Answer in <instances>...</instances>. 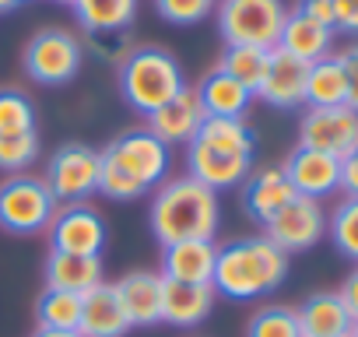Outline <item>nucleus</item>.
<instances>
[{
  "mask_svg": "<svg viewBox=\"0 0 358 337\" xmlns=\"http://www.w3.org/2000/svg\"><path fill=\"white\" fill-rule=\"evenodd\" d=\"M295 11H302V15H309V18L334 29V0H299Z\"/></svg>",
  "mask_w": 358,
  "mask_h": 337,
  "instance_id": "38",
  "label": "nucleus"
},
{
  "mask_svg": "<svg viewBox=\"0 0 358 337\" xmlns=\"http://www.w3.org/2000/svg\"><path fill=\"white\" fill-rule=\"evenodd\" d=\"M334 32L358 36V0H334Z\"/></svg>",
  "mask_w": 358,
  "mask_h": 337,
  "instance_id": "36",
  "label": "nucleus"
},
{
  "mask_svg": "<svg viewBox=\"0 0 358 337\" xmlns=\"http://www.w3.org/2000/svg\"><path fill=\"white\" fill-rule=\"evenodd\" d=\"M53 4H67V8H71V4H74V0H53Z\"/></svg>",
  "mask_w": 358,
  "mask_h": 337,
  "instance_id": "44",
  "label": "nucleus"
},
{
  "mask_svg": "<svg viewBox=\"0 0 358 337\" xmlns=\"http://www.w3.org/2000/svg\"><path fill=\"white\" fill-rule=\"evenodd\" d=\"M81 46H85V53H92L99 60L123 64V57L134 50V39H130V29H123V32H85Z\"/></svg>",
  "mask_w": 358,
  "mask_h": 337,
  "instance_id": "35",
  "label": "nucleus"
},
{
  "mask_svg": "<svg viewBox=\"0 0 358 337\" xmlns=\"http://www.w3.org/2000/svg\"><path fill=\"white\" fill-rule=\"evenodd\" d=\"M60 201L43 176L18 173L0 183V229L11 236H39L50 229Z\"/></svg>",
  "mask_w": 358,
  "mask_h": 337,
  "instance_id": "4",
  "label": "nucleus"
},
{
  "mask_svg": "<svg viewBox=\"0 0 358 337\" xmlns=\"http://www.w3.org/2000/svg\"><path fill=\"white\" fill-rule=\"evenodd\" d=\"M102 281H106L102 257H78V253L50 250V257H46V288L85 295V292H92Z\"/></svg>",
  "mask_w": 358,
  "mask_h": 337,
  "instance_id": "23",
  "label": "nucleus"
},
{
  "mask_svg": "<svg viewBox=\"0 0 358 337\" xmlns=\"http://www.w3.org/2000/svg\"><path fill=\"white\" fill-rule=\"evenodd\" d=\"M113 165H120L123 173H130L148 194L158 190L169 180V168H172V155L169 144H162L148 127H130L120 137L109 141V148L102 151Z\"/></svg>",
  "mask_w": 358,
  "mask_h": 337,
  "instance_id": "7",
  "label": "nucleus"
},
{
  "mask_svg": "<svg viewBox=\"0 0 358 337\" xmlns=\"http://www.w3.org/2000/svg\"><path fill=\"white\" fill-rule=\"evenodd\" d=\"M215 299H218V292L211 285H187V281L162 278V323L190 330L211 316Z\"/></svg>",
  "mask_w": 358,
  "mask_h": 337,
  "instance_id": "16",
  "label": "nucleus"
},
{
  "mask_svg": "<svg viewBox=\"0 0 358 337\" xmlns=\"http://www.w3.org/2000/svg\"><path fill=\"white\" fill-rule=\"evenodd\" d=\"M337 295H341V302L348 306L351 320L358 323V267H355V271L344 278V285H341V292H337Z\"/></svg>",
  "mask_w": 358,
  "mask_h": 337,
  "instance_id": "39",
  "label": "nucleus"
},
{
  "mask_svg": "<svg viewBox=\"0 0 358 337\" xmlns=\"http://www.w3.org/2000/svg\"><path fill=\"white\" fill-rule=\"evenodd\" d=\"M218 8V0H155V11L169 25H197Z\"/></svg>",
  "mask_w": 358,
  "mask_h": 337,
  "instance_id": "34",
  "label": "nucleus"
},
{
  "mask_svg": "<svg viewBox=\"0 0 358 337\" xmlns=\"http://www.w3.org/2000/svg\"><path fill=\"white\" fill-rule=\"evenodd\" d=\"M264 236L278 250H285L288 257L292 253H306V250H313L327 236V215H323L320 201H313V197H292L264 225Z\"/></svg>",
  "mask_w": 358,
  "mask_h": 337,
  "instance_id": "11",
  "label": "nucleus"
},
{
  "mask_svg": "<svg viewBox=\"0 0 358 337\" xmlns=\"http://www.w3.org/2000/svg\"><path fill=\"white\" fill-rule=\"evenodd\" d=\"M127 330L130 320L116 299L113 281H102L81 295V327H78L81 337H127Z\"/></svg>",
  "mask_w": 358,
  "mask_h": 337,
  "instance_id": "20",
  "label": "nucleus"
},
{
  "mask_svg": "<svg viewBox=\"0 0 358 337\" xmlns=\"http://www.w3.org/2000/svg\"><path fill=\"white\" fill-rule=\"evenodd\" d=\"M36 130V102L22 88H0V137L32 134Z\"/></svg>",
  "mask_w": 358,
  "mask_h": 337,
  "instance_id": "29",
  "label": "nucleus"
},
{
  "mask_svg": "<svg viewBox=\"0 0 358 337\" xmlns=\"http://www.w3.org/2000/svg\"><path fill=\"white\" fill-rule=\"evenodd\" d=\"M288 278V253L267 236H239L218 246L211 288L232 302H250L278 292Z\"/></svg>",
  "mask_w": 358,
  "mask_h": 337,
  "instance_id": "1",
  "label": "nucleus"
},
{
  "mask_svg": "<svg viewBox=\"0 0 358 337\" xmlns=\"http://www.w3.org/2000/svg\"><path fill=\"white\" fill-rule=\"evenodd\" d=\"M344 337H358V323H351V330H348Z\"/></svg>",
  "mask_w": 358,
  "mask_h": 337,
  "instance_id": "43",
  "label": "nucleus"
},
{
  "mask_svg": "<svg viewBox=\"0 0 358 337\" xmlns=\"http://www.w3.org/2000/svg\"><path fill=\"white\" fill-rule=\"evenodd\" d=\"M183 88H190L183 67L162 46H134L120 64V95L141 116H151Z\"/></svg>",
  "mask_w": 358,
  "mask_h": 337,
  "instance_id": "3",
  "label": "nucleus"
},
{
  "mask_svg": "<svg viewBox=\"0 0 358 337\" xmlns=\"http://www.w3.org/2000/svg\"><path fill=\"white\" fill-rule=\"evenodd\" d=\"M330 46H334V29L302 15V11H292L281 25V36H278V50H285V53H292L306 64L330 57Z\"/></svg>",
  "mask_w": 358,
  "mask_h": 337,
  "instance_id": "22",
  "label": "nucleus"
},
{
  "mask_svg": "<svg viewBox=\"0 0 358 337\" xmlns=\"http://www.w3.org/2000/svg\"><path fill=\"white\" fill-rule=\"evenodd\" d=\"M306 106L327 109V106H348V78L341 67V57H323L309 64L306 74Z\"/></svg>",
  "mask_w": 358,
  "mask_h": 337,
  "instance_id": "25",
  "label": "nucleus"
},
{
  "mask_svg": "<svg viewBox=\"0 0 358 337\" xmlns=\"http://www.w3.org/2000/svg\"><path fill=\"white\" fill-rule=\"evenodd\" d=\"M218 246L215 239H187L162 246V278L169 281H187V285H211L215 278Z\"/></svg>",
  "mask_w": 358,
  "mask_h": 337,
  "instance_id": "18",
  "label": "nucleus"
},
{
  "mask_svg": "<svg viewBox=\"0 0 358 337\" xmlns=\"http://www.w3.org/2000/svg\"><path fill=\"white\" fill-rule=\"evenodd\" d=\"M50 250L60 253H78V257H102L106 243H109V229L99 208L85 204H64L57 208L53 222H50Z\"/></svg>",
  "mask_w": 358,
  "mask_h": 337,
  "instance_id": "9",
  "label": "nucleus"
},
{
  "mask_svg": "<svg viewBox=\"0 0 358 337\" xmlns=\"http://www.w3.org/2000/svg\"><path fill=\"white\" fill-rule=\"evenodd\" d=\"M351 158H358V148H355V155H351Z\"/></svg>",
  "mask_w": 358,
  "mask_h": 337,
  "instance_id": "45",
  "label": "nucleus"
},
{
  "mask_svg": "<svg viewBox=\"0 0 358 337\" xmlns=\"http://www.w3.org/2000/svg\"><path fill=\"white\" fill-rule=\"evenodd\" d=\"M292 197H299V194H295V187L288 183V176H285L281 165L257 168V173H250V176L243 180V211H246L253 222H260V225H267Z\"/></svg>",
  "mask_w": 358,
  "mask_h": 337,
  "instance_id": "17",
  "label": "nucleus"
},
{
  "mask_svg": "<svg viewBox=\"0 0 358 337\" xmlns=\"http://www.w3.org/2000/svg\"><path fill=\"white\" fill-rule=\"evenodd\" d=\"M22 4V0H0V15H8V11H15Z\"/></svg>",
  "mask_w": 358,
  "mask_h": 337,
  "instance_id": "42",
  "label": "nucleus"
},
{
  "mask_svg": "<svg viewBox=\"0 0 358 337\" xmlns=\"http://www.w3.org/2000/svg\"><path fill=\"white\" fill-rule=\"evenodd\" d=\"M116 299L130 320V327H155L162 323V274L155 271H130L113 281Z\"/></svg>",
  "mask_w": 358,
  "mask_h": 337,
  "instance_id": "19",
  "label": "nucleus"
},
{
  "mask_svg": "<svg viewBox=\"0 0 358 337\" xmlns=\"http://www.w3.org/2000/svg\"><path fill=\"white\" fill-rule=\"evenodd\" d=\"M99 165L102 155L81 141H67L53 151L46 165V187L60 204H85L88 197L99 194Z\"/></svg>",
  "mask_w": 358,
  "mask_h": 337,
  "instance_id": "8",
  "label": "nucleus"
},
{
  "mask_svg": "<svg viewBox=\"0 0 358 337\" xmlns=\"http://www.w3.org/2000/svg\"><path fill=\"white\" fill-rule=\"evenodd\" d=\"M295 316H299L302 337H344L355 323L337 292H313L295 309Z\"/></svg>",
  "mask_w": 358,
  "mask_h": 337,
  "instance_id": "24",
  "label": "nucleus"
},
{
  "mask_svg": "<svg viewBox=\"0 0 358 337\" xmlns=\"http://www.w3.org/2000/svg\"><path fill=\"white\" fill-rule=\"evenodd\" d=\"M81 64H85V46L67 29H39L22 50V67L29 81L46 88L71 85L81 74Z\"/></svg>",
  "mask_w": 358,
  "mask_h": 337,
  "instance_id": "6",
  "label": "nucleus"
},
{
  "mask_svg": "<svg viewBox=\"0 0 358 337\" xmlns=\"http://www.w3.org/2000/svg\"><path fill=\"white\" fill-rule=\"evenodd\" d=\"M285 176L288 183L295 187L299 197H330L334 190H341V162L334 155H323V151H313V148H295L288 158H285Z\"/></svg>",
  "mask_w": 358,
  "mask_h": 337,
  "instance_id": "13",
  "label": "nucleus"
},
{
  "mask_svg": "<svg viewBox=\"0 0 358 337\" xmlns=\"http://www.w3.org/2000/svg\"><path fill=\"white\" fill-rule=\"evenodd\" d=\"M36 323L43 330H78L81 327V295L43 288L36 299Z\"/></svg>",
  "mask_w": 358,
  "mask_h": 337,
  "instance_id": "27",
  "label": "nucleus"
},
{
  "mask_svg": "<svg viewBox=\"0 0 358 337\" xmlns=\"http://www.w3.org/2000/svg\"><path fill=\"white\" fill-rule=\"evenodd\" d=\"M187 168H190L187 176H194L208 190L222 194V190L243 187V180L250 176V168H253V158L250 155H232V151L211 148L201 137H194L187 144Z\"/></svg>",
  "mask_w": 358,
  "mask_h": 337,
  "instance_id": "12",
  "label": "nucleus"
},
{
  "mask_svg": "<svg viewBox=\"0 0 358 337\" xmlns=\"http://www.w3.org/2000/svg\"><path fill=\"white\" fill-rule=\"evenodd\" d=\"M194 92H197V102H201L204 116H215V120H243V113H246L250 102H253V92L243 88V85H239L232 74H225L222 67L208 71Z\"/></svg>",
  "mask_w": 358,
  "mask_h": 337,
  "instance_id": "21",
  "label": "nucleus"
},
{
  "mask_svg": "<svg viewBox=\"0 0 358 337\" xmlns=\"http://www.w3.org/2000/svg\"><path fill=\"white\" fill-rule=\"evenodd\" d=\"M208 116H204V109H201V102H197V92L194 88H183L176 99H169L162 109H155L151 116H148V130L162 141V144H190L194 137H197V130H201V123H204Z\"/></svg>",
  "mask_w": 358,
  "mask_h": 337,
  "instance_id": "15",
  "label": "nucleus"
},
{
  "mask_svg": "<svg viewBox=\"0 0 358 337\" xmlns=\"http://www.w3.org/2000/svg\"><path fill=\"white\" fill-rule=\"evenodd\" d=\"M267 60H271V50H257V46H225V57H222V71L232 74L243 88L253 92L257 99V88L264 81V71H267Z\"/></svg>",
  "mask_w": 358,
  "mask_h": 337,
  "instance_id": "28",
  "label": "nucleus"
},
{
  "mask_svg": "<svg viewBox=\"0 0 358 337\" xmlns=\"http://www.w3.org/2000/svg\"><path fill=\"white\" fill-rule=\"evenodd\" d=\"M306 74H309L306 60L274 46L267 71H264V81L257 88V99H264L274 109H299V106H306Z\"/></svg>",
  "mask_w": 358,
  "mask_h": 337,
  "instance_id": "14",
  "label": "nucleus"
},
{
  "mask_svg": "<svg viewBox=\"0 0 358 337\" xmlns=\"http://www.w3.org/2000/svg\"><path fill=\"white\" fill-rule=\"evenodd\" d=\"M327 236L348 260H358V197H348L327 218Z\"/></svg>",
  "mask_w": 358,
  "mask_h": 337,
  "instance_id": "30",
  "label": "nucleus"
},
{
  "mask_svg": "<svg viewBox=\"0 0 358 337\" xmlns=\"http://www.w3.org/2000/svg\"><path fill=\"white\" fill-rule=\"evenodd\" d=\"M99 155H102V151H99ZM99 194L109 197V201H120V204L137 201V197H148V190H144L130 173H123L120 165H113L106 155H102V165H99Z\"/></svg>",
  "mask_w": 358,
  "mask_h": 337,
  "instance_id": "33",
  "label": "nucleus"
},
{
  "mask_svg": "<svg viewBox=\"0 0 358 337\" xmlns=\"http://www.w3.org/2000/svg\"><path fill=\"white\" fill-rule=\"evenodd\" d=\"M246 337H302V327L292 306H264L250 316Z\"/></svg>",
  "mask_w": 358,
  "mask_h": 337,
  "instance_id": "31",
  "label": "nucleus"
},
{
  "mask_svg": "<svg viewBox=\"0 0 358 337\" xmlns=\"http://www.w3.org/2000/svg\"><path fill=\"white\" fill-rule=\"evenodd\" d=\"M299 144L344 162L358 148V113L351 106L306 109V116L299 123Z\"/></svg>",
  "mask_w": 358,
  "mask_h": 337,
  "instance_id": "10",
  "label": "nucleus"
},
{
  "mask_svg": "<svg viewBox=\"0 0 358 337\" xmlns=\"http://www.w3.org/2000/svg\"><path fill=\"white\" fill-rule=\"evenodd\" d=\"M148 222L158 246L187 243V239H215L222 225V201L194 176H176L155 190Z\"/></svg>",
  "mask_w": 358,
  "mask_h": 337,
  "instance_id": "2",
  "label": "nucleus"
},
{
  "mask_svg": "<svg viewBox=\"0 0 358 337\" xmlns=\"http://www.w3.org/2000/svg\"><path fill=\"white\" fill-rule=\"evenodd\" d=\"M71 8L85 32H123L137 22V0H74Z\"/></svg>",
  "mask_w": 358,
  "mask_h": 337,
  "instance_id": "26",
  "label": "nucleus"
},
{
  "mask_svg": "<svg viewBox=\"0 0 358 337\" xmlns=\"http://www.w3.org/2000/svg\"><path fill=\"white\" fill-rule=\"evenodd\" d=\"M341 190L348 197H358V158H351V155L341 162Z\"/></svg>",
  "mask_w": 358,
  "mask_h": 337,
  "instance_id": "40",
  "label": "nucleus"
},
{
  "mask_svg": "<svg viewBox=\"0 0 358 337\" xmlns=\"http://www.w3.org/2000/svg\"><path fill=\"white\" fill-rule=\"evenodd\" d=\"M215 18L225 46L274 50L288 11L281 0H218Z\"/></svg>",
  "mask_w": 358,
  "mask_h": 337,
  "instance_id": "5",
  "label": "nucleus"
},
{
  "mask_svg": "<svg viewBox=\"0 0 358 337\" xmlns=\"http://www.w3.org/2000/svg\"><path fill=\"white\" fill-rule=\"evenodd\" d=\"M32 337H81V334H78V330H43V327H39Z\"/></svg>",
  "mask_w": 358,
  "mask_h": 337,
  "instance_id": "41",
  "label": "nucleus"
},
{
  "mask_svg": "<svg viewBox=\"0 0 358 337\" xmlns=\"http://www.w3.org/2000/svg\"><path fill=\"white\" fill-rule=\"evenodd\" d=\"M341 57V67H344V78H348V106L358 113V46H348Z\"/></svg>",
  "mask_w": 358,
  "mask_h": 337,
  "instance_id": "37",
  "label": "nucleus"
},
{
  "mask_svg": "<svg viewBox=\"0 0 358 337\" xmlns=\"http://www.w3.org/2000/svg\"><path fill=\"white\" fill-rule=\"evenodd\" d=\"M36 158H39V130L0 137V173H8V176L29 173Z\"/></svg>",
  "mask_w": 358,
  "mask_h": 337,
  "instance_id": "32",
  "label": "nucleus"
}]
</instances>
